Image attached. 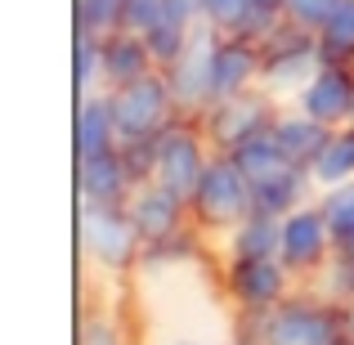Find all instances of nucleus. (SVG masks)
Here are the masks:
<instances>
[{"mask_svg":"<svg viewBox=\"0 0 354 345\" xmlns=\"http://www.w3.org/2000/svg\"><path fill=\"white\" fill-rule=\"evenodd\" d=\"M274 139H278V148L287 153V162L310 171V166L319 162V153L328 148L332 126H323V121H314L310 113H301L296 104H287L283 113H278V121H274Z\"/></svg>","mask_w":354,"mask_h":345,"instance_id":"2eb2a0df","label":"nucleus"},{"mask_svg":"<svg viewBox=\"0 0 354 345\" xmlns=\"http://www.w3.org/2000/svg\"><path fill=\"white\" fill-rule=\"evenodd\" d=\"M81 345H130V328L117 310H90L81 319Z\"/></svg>","mask_w":354,"mask_h":345,"instance_id":"bb28decb","label":"nucleus"},{"mask_svg":"<svg viewBox=\"0 0 354 345\" xmlns=\"http://www.w3.org/2000/svg\"><path fill=\"white\" fill-rule=\"evenodd\" d=\"M346 337L354 341V301H346Z\"/></svg>","mask_w":354,"mask_h":345,"instance_id":"f704fd0d","label":"nucleus"},{"mask_svg":"<svg viewBox=\"0 0 354 345\" xmlns=\"http://www.w3.org/2000/svg\"><path fill=\"white\" fill-rule=\"evenodd\" d=\"M278 242H283V220L251 211L238 229L225 233V256H278Z\"/></svg>","mask_w":354,"mask_h":345,"instance_id":"6ab92c4d","label":"nucleus"},{"mask_svg":"<svg viewBox=\"0 0 354 345\" xmlns=\"http://www.w3.org/2000/svg\"><path fill=\"white\" fill-rule=\"evenodd\" d=\"M162 345H229V337H220V341H211V337H171Z\"/></svg>","mask_w":354,"mask_h":345,"instance_id":"72a5a7b5","label":"nucleus"},{"mask_svg":"<svg viewBox=\"0 0 354 345\" xmlns=\"http://www.w3.org/2000/svg\"><path fill=\"white\" fill-rule=\"evenodd\" d=\"M260 50H265V72H260V86H265L269 95H278L283 104H292V99L310 86L314 72L323 68L319 32H305V27H296V23H283L274 36H265V41H260Z\"/></svg>","mask_w":354,"mask_h":345,"instance_id":"20e7f679","label":"nucleus"},{"mask_svg":"<svg viewBox=\"0 0 354 345\" xmlns=\"http://www.w3.org/2000/svg\"><path fill=\"white\" fill-rule=\"evenodd\" d=\"M278 260L296 274V283H319V274L337 260V238L323 216L319 198L296 207L292 216H283V242H278Z\"/></svg>","mask_w":354,"mask_h":345,"instance_id":"1a4fd4ad","label":"nucleus"},{"mask_svg":"<svg viewBox=\"0 0 354 345\" xmlns=\"http://www.w3.org/2000/svg\"><path fill=\"white\" fill-rule=\"evenodd\" d=\"M283 108L287 104L278 95H269L265 86H256V90H247V95L216 99V104H211L198 121H202V130H207V139H211L216 153H234V148L247 144V139L269 135Z\"/></svg>","mask_w":354,"mask_h":345,"instance_id":"423d86ee","label":"nucleus"},{"mask_svg":"<svg viewBox=\"0 0 354 345\" xmlns=\"http://www.w3.org/2000/svg\"><path fill=\"white\" fill-rule=\"evenodd\" d=\"M121 144L117 130V113H113V95L99 90V95H81L77 104V157H95Z\"/></svg>","mask_w":354,"mask_h":345,"instance_id":"a211bd4d","label":"nucleus"},{"mask_svg":"<svg viewBox=\"0 0 354 345\" xmlns=\"http://www.w3.org/2000/svg\"><path fill=\"white\" fill-rule=\"evenodd\" d=\"M121 18H126V0H77V32L113 36L121 32Z\"/></svg>","mask_w":354,"mask_h":345,"instance_id":"a878e982","label":"nucleus"},{"mask_svg":"<svg viewBox=\"0 0 354 345\" xmlns=\"http://www.w3.org/2000/svg\"><path fill=\"white\" fill-rule=\"evenodd\" d=\"M310 287H319L323 296H332V301H354V260L350 256H337L328 269L319 274V283H310Z\"/></svg>","mask_w":354,"mask_h":345,"instance_id":"c756f323","label":"nucleus"},{"mask_svg":"<svg viewBox=\"0 0 354 345\" xmlns=\"http://www.w3.org/2000/svg\"><path fill=\"white\" fill-rule=\"evenodd\" d=\"M108 95H113L121 139H157L175 117H184L180 104H175L171 77H166L162 68L139 77V81H130V86H121V90H108Z\"/></svg>","mask_w":354,"mask_h":345,"instance_id":"6e6552de","label":"nucleus"},{"mask_svg":"<svg viewBox=\"0 0 354 345\" xmlns=\"http://www.w3.org/2000/svg\"><path fill=\"white\" fill-rule=\"evenodd\" d=\"M292 104L301 113H310L314 121L332 126V130L350 126L354 121V68H346V63H323Z\"/></svg>","mask_w":354,"mask_h":345,"instance_id":"ddd939ff","label":"nucleus"},{"mask_svg":"<svg viewBox=\"0 0 354 345\" xmlns=\"http://www.w3.org/2000/svg\"><path fill=\"white\" fill-rule=\"evenodd\" d=\"M148 41V50H153V63L162 72H171L175 63L184 59V50H189V41H193V27H180V23H157L153 32L144 36Z\"/></svg>","mask_w":354,"mask_h":345,"instance_id":"393cba45","label":"nucleus"},{"mask_svg":"<svg viewBox=\"0 0 354 345\" xmlns=\"http://www.w3.org/2000/svg\"><path fill=\"white\" fill-rule=\"evenodd\" d=\"M189 211H193V225L202 233H220L225 238L229 229H238L242 220L256 211V193H251V180L242 175V166L234 162L229 153H216L211 166L202 171L198 189L189 198Z\"/></svg>","mask_w":354,"mask_h":345,"instance_id":"f03ea898","label":"nucleus"},{"mask_svg":"<svg viewBox=\"0 0 354 345\" xmlns=\"http://www.w3.org/2000/svg\"><path fill=\"white\" fill-rule=\"evenodd\" d=\"M211 157H216V148H211L202 121L198 117H175L171 126L157 135V171H153V180L166 184L171 193H180V198H193V189H198L202 171L211 166Z\"/></svg>","mask_w":354,"mask_h":345,"instance_id":"0eeeda50","label":"nucleus"},{"mask_svg":"<svg viewBox=\"0 0 354 345\" xmlns=\"http://www.w3.org/2000/svg\"><path fill=\"white\" fill-rule=\"evenodd\" d=\"M310 175H314V184H319V193L354 180V121H350V126H337V130H332L328 148H323L319 162L310 166Z\"/></svg>","mask_w":354,"mask_h":345,"instance_id":"aec40b11","label":"nucleus"},{"mask_svg":"<svg viewBox=\"0 0 354 345\" xmlns=\"http://www.w3.org/2000/svg\"><path fill=\"white\" fill-rule=\"evenodd\" d=\"M229 345H269L265 341V314L234 310V319H229Z\"/></svg>","mask_w":354,"mask_h":345,"instance_id":"2f4dec72","label":"nucleus"},{"mask_svg":"<svg viewBox=\"0 0 354 345\" xmlns=\"http://www.w3.org/2000/svg\"><path fill=\"white\" fill-rule=\"evenodd\" d=\"M81 251L86 260L108 278H121L139 269L144 260V238H139L135 220L126 207H95L81 202Z\"/></svg>","mask_w":354,"mask_h":345,"instance_id":"7ed1b4c3","label":"nucleus"},{"mask_svg":"<svg viewBox=\"0 0 354 345\" xmlns=\"http://www.w3.org/2000/svg\"><path fill=\"white\" fill-rule=\"evenodd\" d=\"M251 193H256V211L283 220V216H292L296 207H305V202L319 198V184H314V175L305 171V166H287V171L251 184Z\"/></svg>","mask_w":354,"mask_h":345,"instance_id":"f3484780","label":"nucleus"},{"mask_svg":"<svg viewBox=\"0 0 354 345\" xmlns=\"http://www.w3.org/2000/svg\"><path fill=\"white\" fill-rule=\"evenodd\" d=\"M126 211H130V220H135L144 247H153V242H166V238H175V233L193 229L189 198L171 193L166 184H157V180L139 184V189L126 198Z\"/></svg>","mask_w":354,"mask_h":345,"instance_id":"9d476101","label":"nucleus"},{"mask_svg":"<svg viewBox=\"0 0 354 345\" xmlns=\"http://www.w3.org/2000/svg\"><path fill=\"white\" fill-rule=\"evenodd\" d=\"M157 23H166V0H126V18H121L126 32L148 36Z\"/></svg>","mask_w":354,"mask_h":345,"instance_id":"7c9ffc66","label":"nucleus"},{"mask_svg":"<svg viewBox=\"0 0 354 345\" xmlns=\"http://www.w3.org/2000/svg\"><path fill=\"white\" fill-rule=\"evenodd\" d=\"M216 27H193V41L184 50V59L175 63L166 77H171L175 104H180L184 117H202L211 108V50H216Z\"/></svg>","mask_w":354,"mask_h":345,"instance_id":"f8f14e48","label":"nucleus"},{"mask_svg":"<svg viewBox=\"0 0 354 345\" xmlns=\"http://www.w3.org/2000/svg\"><path fill=\"white\" fill-rule=\"evenodd\" d=\"M77 90L81 95L104 90V36L77 32Z\"/></svg>","mask_w":354,"mask_h":345,"instance_id":"b1692460","label":"nucleus"},{"mask_svg":"<svg viewBox=\"0 0 354 345\" xmlns=\"http://www.w3.org/2000/svg\"><path fill=\"white\" fill-rule=\"evenodd\" d=\"M337 5L341 0H283V14L287 23L305 27V32H323V23L337 14Z\"/></svg>","mask_w":354,"mask_h":345,"instance_id":"c85d7f7f","label":"nucleus"},{"mask_svg":"<svg viewBox=\"0 0 354 345\" xmlns=\"http://www.w3.org/2000/svg\"><path fill=\"white\" fill-rule=\"evenodd\" d=\"M269 345H337L346 341V305L323 296L319 287L301 283L283 305L265 314Z\"/></svg>","mask_w":354,"mask_h":345,"instance_id":"f257e3e1","label":"nucleus"},{"mask_svg":"<svg viewBox=\"0 0 354 345\" xmlns=\"http://www.w3.org/2000/svg\"><path fill=\"white\" fill-rule=\"evenodd\" d=\"M148 72H157L153 63V50H148V41L139 32H113L104 36V90H121L130 86V81L148 77Z\"/></svg>","mask_w":354,"mask_h":345,"instance_id":"dca6fc26","label":"nucleus"},{"mask_svg":"<svg viewBox=\"0 0 354 345\" xmlns=\"http://www.w3.org/2000/svg\"><path fill=\"white\" fill-rule=\"evenodd\" d=\"M319 54H323V63H346V68H354V0H341L337 14L323 23Z\"/></svg>","mask_w":354,"mask_h":345,"instance_id":"5701e85b","label":"nucleus"},{"mask_svg":"<svg viewBox=\"0 0 354 345\" xmlns=\"http://www.w3.org/2000/svg\"><path fill=\"white\" fill-rule=\"evenodd\" d=\"M319 207L332 225V238H337V256L354 260V180L337 184V189H323L319 193Z\"/></svg>","mask_w":354,"mask_h":345,"instance_id":"4be33fe9","label":"nucleus"},{"mask_svg":"<svg viewBox=\"0 0 354 345\" xmlns=\"http://www.w3.org/2000/svg\"><path fill=\"white\" fill-rule=\"evenodd\" d=\"M135 193L126 162H121V144L95 157H77V198L95 202V207H126V198Z\"/></svg>","mask_w":354,"mask_h":345,"instance_id":"4468645a","label":"nucleus"},{"mask_svg":"<svg viewBox=\"0 0 354 345\" xmlns=\"http://www.w3.org/2000/svg\"><path fill=\"white\" fill-rule=\"evenodd\" d=\"M260 72H265L260 41H251V36H216V50H211V104L256 90Z\"/></svg>","mask_w":354,"mask_h":345,"instance_id":"9b49d317","label":"nucleus"},{"mask_svg":"<svg viewBox=\"0 0 354 345\" xmlns=\"http://www.w3.org/2000/svg\"><path fill=\"white\" fill-rule=\"evenodd\" d=\"M166 23L202 27L207 23V0H166Z\"/></svg>","mask_w":354,"mask_h":345,"instance_id":"473e14b6","label":"nucleus"},{"mask_svg":"<svg viewBox=\"0 0 354 345\" xmlns=\"http://www.w3.org/2000/svg\"><path fill=\"white\" fill-rule=\"evenodd\" d=\"M234 162L242 166V175H247L251 184H260V180H269V175H278V171H287V153L278 148V139H274V130L269 135H256V139H247L242 148H234Z\"/></svg>","mask_w":354,"mask_h":345,"instance_id":"412c9836","label":"nucleus"},{"mask_svg":"<svg viewBox=\"0 0 354 345\" xmlns=\"http://www.w3.org/2000/svg\"><path fill=\"white\" fill-rule=\"evenodd\" d=\"M251 14V0H207V27H216L220 36H242Z\"/></svg>","mask_w":354,"mask_h":345,"instance_id":"cd10ccee","label":"nucleus"},{"mask_svg":"<svg viewBox=\"0 0 354 345\" xmlns=\"http://www.w3.org/2000/svg\"><path fill=\"white\" fill-rule=\"evenodd\" d=\"M220 287H225L229 305L247 314H269L296 292V274L278 256H225L220 269Z\"/></svg>","mask_w":354,"mask_h":345,"instance_id":"39448f33","label":"nucleus"}]
</instances>
